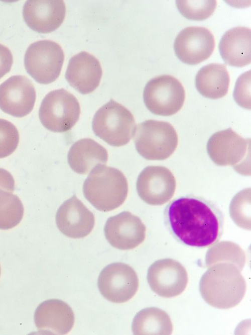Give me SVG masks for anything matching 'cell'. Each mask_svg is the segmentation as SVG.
<instances>
[{
    "label": "cell",
    "instance_id": "7a4b0ae2",
    "mask_svg": "<svg viewBox=\"0 0 251 335\" xmlns=\"http://www.w3.org/2000/svg\"><path fill=\"white\" fill-rule=\"evenodd\" d=\"M207 267L199 282V291L204 300L218 309H229L238 305L246 291V282L240 272L243 266L224 260Z\"/></svg>",
    "mask_w": 251,
    "mask_h": 335
},
{
    "label": "cell",
    "instance_id": "6da1fadb",
    "mask_svg": "<svg viewBox=\"0 0 251 335\" xmlns=\"http://www.w3.org/2000/svg\"><path fill=\"white\" fill-rule=\"evenodd\" d=\"M164 218L173 237L188 246H212L223 231V215L219 207L209 200L193 195L173 199L166 206Z\"/></svg>",
    "mask_w": 251,
    "mask_h": 335
},
{
    "label": "cell",
    "instance_id": "cb8c5ba5",
    "mask_svg": "<svg viewBox=\"0 0 251 335\" xmlns=\"http://www.w3.org/2000/svg\"><path fill=\"white\" fill-rule=\"evenodd\" d=\"M24 212L23 203L17 195L0 189V229L8 230L18 225Z\"/></svg>",
    "mask_w": 251,
    "mask_h": 335
},
{
    "label": "cell",
    "instance_id": "9a60e30c",
    "mask_svg": "<svg viewBox=\"0 0 251 335\" xmlns=\"http://www.w3.org/2000/svg\"><path fill=\"white\" fill-rule=\"evenodd\" d=\"M104 231L106 239L113 247L129 250L144 241L146 228L139 217L123 211L107 220Z\"/></svg>",
    "mask_w": 251,
    "mask_h": 335
},
{
    "label": "cell",
    "instance_id": "ffe728a7",
    "mask_svg": "<svg viewBox=\"0 0 251 335\" xmlns=\"http://www.w3.org/2000/svg\"><path fill=\"white\" fill-rule=\"evenodd\" d=\"M225 63L235 67H243L251 61V31L248 28L236 27L227 31L218 46Z\"/></svg>",
    "mask_w": 251,
    "mask_h": 335
},
{
    "label": "cell",
    "instance_id": "8fae6325",
    "mask_svg": "<svg viewBox=\"0 0 251 335\" xmlns=\"http://www.w3.org/2000/svg\"><path fill=\"white\" fill-rule=\"evenodd\" d=\"M136 188L138 195L145 203L160 206L172 199L175 193L176 182L174 175L168 168L150 165L139 174Z\"/></svg>",
    "mask_w": 251,
    "mask_h": 335
},
{
    "label": "cell",
    "instance_id": "44dd1931",
    "mask_svg": "<svg viewBox=\"0 0 251 335\" xmlns=\"http://www.w3.org/2000/svg\"><path fill=\"white\" fill-rule=\"evenodd\" d=\"M71 169L79 174H87L95 166L105 164L108 159L106 149L95 140L86 138L75 142L67 156Z\"/></svg>",
    "mask_w": 251,
    "mask_h": 335
},
{
    "label": "cell",
    "instance_id": "52a82bcc",
    "mask_svg": "<svg viewBox=\"0 0 251 335\" xmlns=\"http://www.w3.org/2000/svg\"><path fill=\"white\" fill-rule=\"evenodd\" d=\"M80 114V107L77 99L63 89L47 94L42 100L39 111L42 125L54 132L70 130L78 121Z\"/></svg>",
    "mask_w": 251,
    "mask_h": 335
},
{
    "label": "cell",
    "instance_id": "f546056e",
    "mask_svg": "<svg viewBox=\"0 0 251 335\" xmlns=\"http://www.w3.org/2000/svg\"><path fill=\"white\" fill-rule=\"evenodd\" d=\"M15 180L11 174L0 168V189L13 192L15 190Z\"/></svg>",
    "mask_w": 251,
    "mask_h": 335
},
{
    "label": "cell",
    "instance_id": "d4e9b609",
    "mask_svg": "<svg viewBox=\"0 0 251 335\" xmlns=\"http://www.w3.org/2000/svg\"><path fill=\"white\" fill-rule=\"evenodd\" d=\"M230 215L238 226L250 230V189H244L232 198L229 208Z\"/></svg>",
    "mask_w": 251,
    "mask_h": 335
},
{
    "label": "cell",
    "instance_id": "4316f807",
    "mask_svg": "<svg viewBox=\"0 0 251 335\" xmlns=\"http://www.w3.org/2000/svg\"><path fill=\"white\" fill-rule=\"evenodd\" d=\"M19 133L11 122L0 119V158L12 154L18 147Z\"/></svg>",
    "mask_w": 251,
    "mask_h": 335
},
{
    "label": "cell",
    "instance_id": "2e32d148",
    "mask_svg": "<svg viewBox=\"0 0 251 335\" xmlns=\"http://www.w3.org/2000/svg\"><path fill=\"white\" fill-rule=\"evenodd\" d=\"M56 223L59 230L65 236L80 238L91 232L95 224V218L81 201L73 195L58 209Z\"/></svg>",
    "mask_w": 251,
    "mask_h": 335
},
{
    "label": "cell",
    "instance_id": "277c9868",
    "mask_svg": "<svg viewBox=\"0 0 251 335\" xmlns=\"http://www.w3.org/2000/svg\"><path fill=\"white\" fill-rule=\"evenodd\" d=\"M136 122L132 113L112 99L95 113L92 123L94 134L109 145L119 147L134 136Z\"/></svg>",
    "mask_w": 251,
    "mask_h": 335
},
{
    "label": "cell",
    "instance_id": "3957f363",
    "mask_svg": "<svg viewBox=\"0 0 251 335\" xmlns=\"http://www.w3.org/2000/svg\"><path fill=\"white\" fill-rule=\"evenodd\" d=\"M83 192L96 209L108 212L117 208L125 201L128 194V181L119 170L99 164L85 180Z\"/></svg>",
    "mask_w": 251,
    "mask_h": 335
},
{
    "label": "cell",
    "instance_id": "9c48e42d",
    "mask_svg": "<svg viewBox=\"0 0 251 335\" xmlns=\"http://www.w3.org/2000/svg\"><path fill=\"white\" fill-rule=\"evenodd\" d=\"M185 98L182 83L170 75H161L150 79L143 92L147 109L160 116H171L177 113L183 106Z\"/></svg>",
    "mask_w": 251,
    "mask_h": 335
},
{
    "label": "cell",
    "instance_id": "5b68a950",
    "mask_svg": "<svg viewBox=\"0 0 251 335\" xmlns=\"http://www.w3.org/2000/svg\"><path fill=\"white\" fill-rule=\"evenodd\" d=\"M134 136L136 150L148 160L166 159L174 153L178 145L177 133L168 122L144 121L136 126Z\"/></svg>",
    "mask_w": 251,
    "mask_h": 335
},
{
    "label": "cell",
    "instance_id": "f1b7e54d",
    "mask_svg": "<svg viewBox=\"0 0 251 335\" xmlns=\"http://www.w3.org/2000/svg\"><path fill=\"white\" fill-rule=\"evenodd\" d=\"M13 62V57L10 50L0 44V79L10 71Z\"/></svg>",
    "mask_w": 251,
    "mask_h": 335
},
{
    "label": "cell",
    "instance_id": "e0dca14e",
    "mask_svg": "<svg viewBox=\"0 0 251 335\" xmlns=\"http://www.w3.org/2000/svg\"><path fill=\"white\" fill-rule=\"evenodd\" d=\"M66 7L62 0H29L23 8V16L27 26L33 31L49 33L63 23Z\"/></svg>",
    "mask_w": 251,
    "mask_h": 335
},
{
    "label": "cell",
    "instance_id": "ba28073f",
    "mask_svg": "<svg viewBox=\"0 0 251 335\" xmlns=\"http://www.w3.org/2000/svg\"><path fill=\"white\" fill-rule=\"evenodd\" d=\"M64 60L63 50L57 43L43 40L28 47L24 65L28 73L37 82L49 84L59 77Z\"/></svg>",
    "mask_w": 251,
    "mask_h": 335
},
{
    "label": "cell",
    "instance_id": "ac0fdd59",
    "mask_svg": "<svg viewBox=\"0 0 251 335\" xmlns=\"http://www.w3.org/2000/svg\"><path fill=\"white\" fill-rule=\"evenodd\" d=\"M34 321L39 332L46 334H65L73 327L75 318L71 308L56 299L40 304L34 313Z\"/></svg>",
    "mask_w": 251,
    "mask_h": 335
},
{
    "label": "cell",
    "instance_id": "4dcf8cb0",
    "mask_svg": "<svg viewBox=\"0 0 251 335\" xmlns=\"http://www.w3.org/2000/svg\"><path fill=\"white\" fill-rule=\"evenodd\" d=\"M0 274H1V268H0Z\"/></svg>",
    "mask_w": 251,
    "mask_h": 335
},
{
    "label": "cell",
    "instance_id": "484cf974",
    "mask_svg": "<svg viewBox=\"0 0 251 335\" xmlns=\"http://www.w3.org/2000/svg\"><path fill=\"white\" fill-rule=\"evenodd\" d=\"M176 6L185 18L195 21H202L209 17L217 5L215 0H178Z\"/></svg>",
    "mask_w": 251,
    "mask_h": 335
},
{
    "label": "cell",
    "instance_id": "7c38bea8",
    "mask_svg": "<svg viewBox=\"0 0 251 335\" xmlns=\"http://www.w3.org/2000/svg\"><path fill=\"white\" fill-rule=\"evenodd\" d=\"M147 278L151 289L164 298L179 295L188 282V274L183 266L168 258L154 262L148 270Z\"/></svg>",
    "mask_w": 251,
    "mask_h": 335
},
{
    "label": "cell",
    "instance_id": "4fadbf2b",
    "mask_svg": "<svg viewBox=\"0 0 251 335\" xmlns=\"http://www.w3.org/2000/svg\"><path fill=\"white\" fill-rule=\"evenodd\" d=\"M214 47V38L211 32L204 27L196 26L182 30L174 44L177 57L189 65H195L208 59Z\"/></svg>",
    "mask_w": 251,
    "mask_h": 335
},
{
    "label": "cell",
    "instance_id": "7402d4cb",
    "mask_svg": "<svg viewBox=\"0 0 251 335\" xmlns=\"http://www.w3.org/2000/svg\"><path fill=\"white\" fill-rule=\"evenodd\" d=\"M229 75L224 64L212 63L202 67L195 76V86L203 97L218 99L227 93Z\"/></svg>",
    "mask_w": 251,
    "mask_h": 335
},
{
    "label": "cell",
    "instance_id": "603a6c76",
    "mask_svg": "<svg viewBox=\"0 0 251 335\" xmlns=\"http://www.w3.org/2000/svg\"><path fill=\"white\" fill-rule=\"evenodd\" d=\"M134 334H171L173 326L169 315L155 307L144 308L135 315L132 323Z\"/></svg>",
    "mask_w": 251,
    "mask_h": 335
},
{
    "label": "cell",
    "instance_id": "d6986e66",
    "mask_svg": "<svg viewBox=\"0 0 251 335\" xmlns=\"http://www.w3.org/2000/svg\"><path fill=\"white\" fill-rule=\"evenodd\" d=\"M102 71L100 62L91 54L82 51L69 60L65 78L74 89L82 94L94 91L99 86Z\"/></svg>",
    "mask_w": 251,
    "mask_h": 335
},
{
    "label": "cell",
    "instance_id": "83f0119b",
    "mask_svg": "<svg viewBox=\"0 0 251 335\" xmlns=\"http://www.w3.org/2000/svg\"><path fill=\"white\" fill-rule=\"evenodd\" d=\"M233 98L240 106L250 109V70L238 78L233 92Z\"/></svg>",
    "mask_w": 251,
    "mask_h": 335
},
{
    "label": "cell",
    "instance_id": "8992f818",
    "mask_svg": "<svg viewBox=\"0 0 251 335\" xmlns=\"http://www.w3.org/2000/svg\"><path fill=\"white\" fill-rule=\"evenodd\" d=\"M250 141L228 128L211 135L207 151L216 165H231L239 174L249 175Z\"/></svg>",
    "mask_w": 251,
    "mask_h": 335
},
{
    "label": "cell",
    "instance_id": "30bf717a",
    "mask_svg": "<svg viewBox=\"0 0 251 335\" xmlns=\"http://www.w3.org/2000/svg\"><path fill=\"white\" fill-rule=\"evenodd\" d=\"M98 287L107 300L116 303L127 302L137 293L139 279L134 270L122 263L106 266L98 279Z\"/></svg>",
    "mask_w": 251,
    "mask_h": 335
},
{
    "label": "cell",
    "instance_id": "5bb4252c",
    "mask_svg": "<svg viewBox=\"0 0 251 335\" xmlns=\"http://www.w3.org/2000/svg\"><path fill=\"white\" fill-rule=\"evenodd\" d=\"M36 99L35 87L26 76H12L0 85V109L15 117L28 115Z\"/></svg>",
    "mask_w": 251,
    "mask_h": 335
}]
</instances>
